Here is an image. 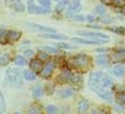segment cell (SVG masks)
Returning a JSON list of instances; mask_svg holds the SVG:
<instances>
[{
	"label": "cell",
	"instance_id": "obj_6",
	"mask_svg": "<svg viewBox=\"0 0 125 114\" xmlns=\"http://www.w3.org/2000/svg\"><path fill=\"white\" fill-rule=\"evenodd\" d=\"M72 41L78 44H89V45H93V44L107 43L109 40H106V38H103V40H84V38H80V37H73Z\"/></svg>",
	"mask_w": 125,
	"mask_h": 114
},
{
	"label": "cell",
	"instance_id": "obj_23",
	"mask_svg": "<svg viewBox=\"0 0 125 114\" xmlns=\"http://www.w3.org/2000/svg\"><path fill=\"white\" fill-rule=\"evenodd\" d=\"M58 47L59 49H63V50H73V49H77L74 45H71V44H68V43H58Z\"/></svg>",
	"mask_w": 125,
	"mask_h": 114
},
{
	"label": "cell",
	"instance_id": "obj_1",
	"mask_svg": "<svg viewBox=\"0 0 125 114\" xmlns=\"http://www.w3.org/2000/svg\"><path fill=\"white\" fill-rule=\"evenodd\" d=\"M23 77L24 72H21V70L18 68H10L7 70V78L14 85H21Z\"/></svg>",
	"mask_w": 125,
	"mask_h": 114
},
{
	"label": "cell",
	"instance_id": "obj_35",
	"mask_svg": "<svg viewBox=\"0 0 125 114\" xmlns=\"http://www.w3.org/2000/svg\"><path fill=\"white\" fill-rule=\"evenodd\" d=\"M28 113L29 114H38V113H41V110L38 107H31L28 110Z\"/></svg>",
	"mask_w": 125,
	"mask_h": 114
},
{
	"label": "cell",
	"instance_id": "obj_30",
	"mask_svg": "<svg viewBox=\"0 0 125 114\" xmlns=\"http://www.w3.org/2000/svg\"><path fill=\"white\" fill-rule=\"evenodd\" d=\"M116 98L118 102L123 103L125 105V91H119V93L116 94Z\"/></svg>",
	"mask_w": 125,
	"mask_h": 114
},
{
	"label": "cell",
	"instance_id": "obj_47",
	"mask_svg": "<svg viewBox=\"0 0 125 114\" xmlns=\"http://www.w3.org/2000/svg\"><path fill=\"white\" fill-rule=\"evenodd\" d=\"M55 1H59V0H55Z\"/></svg>",
	"mask_w": 125,
	"mask_h": 114
},
{
	"label": "cell",
	"instance_id": "obj_14",
	"mask_svg": "<svg viewBox=\"0 0 125 114\" xmlns=\"http://www.w3.org/2000/svg\"><path fill=\"white\" fill-rule=\"evenodd\" d=\"M113 85V80H112V78L109 76H107V75H104L102 78V81H100V86H102L103 88H106V87H109V86Z\"/></svg>",
	"mask_w": 125,
	"mask_h": 114
},
{
	"label": "cell",
	"instance_id": "obj_5",
	"mask_svg": "<svg viewBox=\"0 0 125 114\" xmlns=\"http://www.w3.org/2000/svg\"><path fill=\"white\" fill-rule=\"evenodd\" d=\"M25 26H26L27 28H29L31 31H34V32L55 33V29L52 28V27H46V26H43V25H38V24H31V23H27Z\"/></svg>",
	"mask_w": 125,
	"mask_h": 114
},
{
	"label": "cell",
	"instance_id": "obj_34",
	"mask_svg": "<svg viewBox=\"0 0 125 114\" xmlns=\"http://www.w3.org/2000/svg\"><path fill=\"white\" fill-rule=\"evenodd\" d=\"M96 11H97V14L100 15V16H105V12H106V11H105L104 6H97Z\"/></svg>",
	"mask_w": 125,
	"mask_h": 114
},
{
	"label": "cell",
	"instance_id": "obj_9",
	"mask_svg": "<svg viewBox=\"0 0 125 114\" xmlns=\"http://www.w3.org/2000/svg\"><path fill=\"white\" fill-rule=\"evenodd\" d=\"M31 69H32L34 72H41L43 70V66H42V60L40 59H36V60H32L31 61Z\"/></svg>",
	"mask_w": 125,
	"mask_h": 114
},
{
	"label": "cell",
	"instance_id": "obj_38",
	"mask_svg": "<svg viewBox=\"0 0 125 114\" xmlns=\"http://www.w3.org/2000/svg\"><path fill=\"white\" fill-rule=\"evenodd\" d=\"M38 58H40V60H42V61H46L47 59H49V56H47L46 53L41 52L40 54H38Z\"/></svg>",
	"mask_w": 125,
	"mask_h": 114
},
{
	"label": "cell",
	"instance_id": "obj_12",
	"mask_svg": "<svg viewBox=\"0 0 125 114\" xmlns=\"http://www.w3.org/2000/svg\"><path fill=\"white\" fill-rule=\"evenodd\" d=\"M59 78H60V80H62V81H70L71 78H72V73H71L70 70H68V69H64V70H62V72L60 73Z\"/></svg>",
	"mask_w": 125,
	"mask_h": 114
},
{
	"label": "cell",
	"instance_id": "obj_37",
	"mask_svg": "<svg viewBox=\"0 0 125 114\" xmlns=\"http://www.w3.org/2000/svg\"><path fill=\"white\" fill-rule=\"evenodd\" d=\"M112 31L118 33V34H123V35H125V27H118V28H114V29H112Z\"/></svg>",
	"mask_w": 125,
	"mask_h": 114
},
{
	"label": "cell",
	"instance_id": "obj_24",
	"mask_svg": "<svg viewBox=\"0 0 125 114\" xmlns=\"http://www.w3.org/2000/svg\"><path fill=\"white\" fill-rule=\"evenodd\" d=\"M14 62H15L16 64H17V66H25L27 61H26V59L23 58L21 56H17L16 58H15Z\"/></svg>",
	"mask_w": 125,
	"mask_h": 114
},
{
	"label": "cell",
	"instance_id": "obj_19",
	"mask_svg": "<svg viewBox=\"0 0 125 114\" xmlns=\"http://www.w3.org/2000/svg\"><path fill=\"white\" fill-rule=\"evenodd\" d=\"M42 37L45 38H55V40H67V36L61 35V34H54V33H49V34H44Z\"/></svg>",
	"mask_w": 125,
	"mask_h": 114
},
{
	"label": "cell",
	"instance_id": "obj_25",
	"mask_svg": "<svg viewBox=\"0 0 125 114\" xmlns=\"http://www.w3.org/2000/svg\"><path fill=\"white\" fill-rule=\"evenodd\" d=\"M12 8L17 12H23L24 10H25V7H24V5L21 2H15L14 5H12Z\"/></svg>",
	"mask_w": 125,
	"mask_h": 114
},
{
	"label": "cell",
	"instance_id": "obj_2",
	"mask_svg": "<svg viewBox=\"0 0 125 114\" xmlns=\"http://www.w3.org/2000/svg\"><path fill=\"white\" fill-rule=\"evenodd\" d=\"M27 9H28L29 14H42V15H46L49 12H51L50 7H43V6H35V3L32 0H29L27 3Z\"/></svg>",
	"mask_w": 125,
	"mask_h": 114
},
{
	"label": "cell",
	"instance_id": "obj_28",
	"mask_svg": "<svg viewBox=\"0 0 125 114\" xmlns=\"http://www.w3.org/2000/svg\"><path fill=\"white\" fill-rule=\"evenodd\" d=\"M41 49L43 51H45L46 53H52V54H55V53L58 52V50H56V49H54L53 46H42Z\"/></svg>",
	"mask_w": 125,
	"mask_h": 114
},
{
	"label": "cell",
	"instance_id": "obj_31",
	"mask_svg": "<svg viewBox=\"0 0 125 114\" xmlns=\"http://www.w3.org/2000/svg\"><path fill=\"white\" fill-rule=\"evenodd\" d=\"M6 110V105H5V98H3L2 94L0 91V113H3Z\"/></svg>",
	"mask_w": 125,
	"mask_h": 114
},
{
	"label": "cell",
	"instance_id": "obj_3",
	"mask_svg": "<svg viewBox=\"0 0 125 114\" xmlns=\"http://www.w3.org/2000/svg\"><path fill=\"white\" fill-rule=\"evenodd\" d=\"M70 62L74 68H86L89 64V58L84 54H79L74 57Z\"/></svg>",
	"mask_w": 125,
	"mask_h": 114
},
{
	"label": "cell",
	"instance_id": "obj_40",
	"mask_svg": "<svg viewBox=\"0 0 125 114\" xmlns=\"http://www.w3.org/2000/svg\"><path fill=\"white\" fill-rule=\"evenodd\" d=\"M46 89H47V93H49V95H50V94H52L53 91H54V86H53V85H51V87H50V86L47 85Z\"/></svg>",
	"mask_w": 125,
	"mask_h": 114
},
{
	"label": "cell",
	"instance_id": "obj_33",
	"mask_svg": "<svg viewBox=\"0 0 125 114\" xmlns=\"http://www.w3.org/2000/svg\"><path fill=\"white\" fill-rule=\"evenodd\" d=\"M37 2L43 7H51V0H37Z\"/></svg>",
	"mask_w": 125,
	"mask_h": 114
},
{
	"label": "cell",
	"instance_id": "obj_44",
	"mask_svg": "<svg viewBox=\"0 0 125 114\" xmlns=\"http://www.w3.org/2000/svg\"><path fill=\"white\" fill-rule=\"evenodd\" d=\"M86 19H87V21H89V22H94V21H95V18H94L93 16H90V15H88L87 17H86Z\"/></svg>",
	"mask_w": 125,
	"mask_h": 114
},
{
	"label": "cell",
	"instance_id": "obj_46",
	"mask_svg": "<svg viewBox=\"0 0 125 114\" xmlns=\"http://www.w3.org/2000/svg\"><path fill=\"white\" fill-rule=\"evenodd\" d=\"M121 11H122V14H123V15H125V5L122 7V10H121Z\"/></svg>",
	"mask_w": 125,
	"mask_h": 114
},
{
	"label": "cell",
	"instance_id": "obj_7",
	"mask_svg": "<svg viewBox=\"0 0 125 114\" xmlns=\"http://www.w3.org/2000/svg\"><path fill=\"white\" fill-rule=\"evenodd\" d=\"M54 68H55V63H54L53 61L49 62L45 67H43V70L41 71L42 77H43V78H47V77H50L51 75H52Z\"/></svg>",
	"mask_w": 125,
	"mask_h": 114
},
{
	"label": "cell",
	"instance_id": "obj_8",
	"mask_svg": "<svg viewBox=\"0 0 125 114\" xmlns=\"http://www.w3.org/2000/svg\"><path fill=\"white\" fill-rule=\"evenodd\" d=\"M78 35L81 36H93V37H99V38H106V40H109L107 35H105L103 33L99 32H84V31H79Z\"/></svg>",
	"mask_w": 125,
	"mask_h": 114
},
{
	"label": "cell",
	"instance_id": "obj_26",
	"mask_svg": "<svg viewBox=\"0 0 125 114\" xmlns=\"http://www.w3.org/2000/svg\"><path fill=\"white\" fill-rule=\"evenodd\" d=\"M70 81L72 82V84H74V85H80L82 81V78L79 75H72V78H71Z\"/></svg>",
	"mask_w": 125,
	"mask_h": 114
},
{
	"label": "cell",
	"instance_id": "obj_10",
	"mask_svg": "<svg viewBox=\"0 0 125 114\" xmlns=\"http://www.w3.org/2000/svg\"><path fill=\"white\" fill-rule=\"evenodd\" d=\"M97 64H99L100 67H107L109 64V58L106 54H102V56H98L96 59Z\"/></svg>",
	"mask_w": 125,
	"mask_h": 114
},
{
	"label": "cell",
	"instance_id": "obj_11",
	"mask_svg": "<svg viewBox=\"0 0 125 114\" xmlns=\"http://www.w3.org/2000/svg\"><path fill=\"white\" fill-rule=\"evenodd\" d=\"M88 108H89V103L84 100H81L78 103V105H77V111H78V113H84Z\"/></svg>",
	"mask_w": 125,
	"mask_h": 114
},
{
	"label": "cell",
	"instance_id": "obj_32",
	"mask_svg": "<svg viewBox=\"0 0 125 114\" xmlns=\"http://www.w3.org/2000/svg\"><path fill=\"white\" fill-rule=\"evenodd\" d=\"M46 112L47 113H51V114L58 113V108H56L54 105H47L46 106Z\"/></svg>",
	"mask_w": 125,
	"mask_h": 114
},
{
	"label": "cell",
	"instance_id": "obj_16",
	"mask_svg": "<svg viewBox=\"0 0 125 114\" xmlns=\"http://www.w3.org/2000/svg\"><path fill=\"white\" fill-rule=\"evenodd\" d=\"M43 94H44V91H43V88H42L40 85L35 86V87L32 89V96L35 97V98H38V97H41Z\"/></svg>",
	"mask_w": 125,
	"mask_h": 114
},
{
	"label": "cell",
	"instance_id": "obj_45",
	"mask_svg": "<svg viewBox=\"0 0 125 114\" xmlns=\"http://www.w3.org/2000/svg\"><path fill=\"white\" fill-rule=\"evenodd\" d=\"M97 50H98L99 52H107L108 49L107 47H100V49H97Z\"/></svg>",
	"mask_w": 125,
	"mask_h": 114
},
{
	"label": "cell",
	"instance_id": "obj_42",
	"mask_svg": "<svg viewBox=\"0 0 125 114\" xmlns=\"http://www.w3.org/2000/svg\"><path fill=\"white\" fill-rule=\"evenodd\" d=\"M114 0H102V2L105 3V5H112Z\"/></svg>",
	"mask_w": 125,
	"mask_h": 114
},
{
	"label": "cell",
	"instance_id": "obj_29",
	"mask_svg": "<svg viewBox=\"0 0 125 114\" xmlns=\"http://www.w3.org/2000/svg\"><path fill=\"white\" fill-rule=\"evenodd\" d=\"M6 38H8V32L5 31V29H1L0 31V41H1V43H5Z\"/></svg>",
	"mask_w": 125,
	"mask_h": 114
},
{
	"label": "cell",
	"instance_id": "obj_4",
	"mask_svg": "<svg viewBox=\"0 0 125 114\" xmlns=\"http://www.w3.org/2000/svg\"><path fill=\"white\" fill-rule=\"evenodd\" d=\"M104 76L103 72H99V71H96V72H93L89 77V87L91 89H97L99 85H100V81H102V78Z\"/></svg>",
	"mask_w": 125,
	"mask_h": 114
},
{
	"label": "cell",
	"instance_id": "obj_18",
	"mask_svg": "<svg viewBox=\"0 0 125 114\" xmlns=\"http://www.w3.org/2000/svg\"><path fill=\"white\" fill-rule=\"evenodd\" d=\"M81 9V3L74 0V1H71V3H69V10L70 11H79Z\"/></svg>",
	"mask_w": 125,
	"mask_h": 114
},
{
	"label": "cell",
	"instance_id": "obj_20",
	"mask_svg": "<svg viewBox=\"0 0 125 114\" xmlns=\"http://www.w3.org/2000/svg\"><path fill=\"white\" fill-rule=\"evenodd\" d=\"M73 95V91L71 88H64L60 91V96L63 97V98H68V97H71Z\"/></svg>",
	"mask_w": 125,
	"mask_h": 114
},
{
	"label": "cell",
	"instance_id": "obj_22",
	"mask_svg": "<svg viewBox=\"0 0 125 114\" xmlns=\"http://www.w3.org/2000/svg\"><path fill=\"white\" fill-rule=\"evenodd\" d=\"M69 2H70V0H61V1H59V3L56 5V10H58V11H62V10L68 6Z\"/></svg>",
	"mask_w": 125,
	"mask_h": 114
},
{
	"label": "cell",
	"instance_id": "obj_39",
	"mask_svg": "<svg viewBox=\"0 0 125 114\" xmlns=\"http://www.w3.org/2000/svg\"><path fill=\"white\" fill-rule=\"evenodd\" d=\"M23 54L25 57H32V56H34V51L33 50H26V51H24Z\"/></svg>",
	"mask_w": 125,
	"mask_h": 114
},
{
	"label": "cell",
	"instance_id": "obj_36",
	"mask_svg": "<svg viewBox=\"0 0 125 114\" xmlns=\"http://www.w3.org/2000/svg\"><path fill=\"white\" fill-rule=\"evenodd\" d=\"M114 5L116 7H123L125 5V0H114Z\"/></svg>",
	"mask_w": 125,
	"mask_h": 114
},
{
	"label": "cell",
	"instance_id": "obj_43",
	"mask_svg": "<svg viewBox=\"0 0 125 114\" xmlns=\"http://www.w3.org/2000/svg\"><path fill=\"white\" fill-rule=\"evenodd\" d=\"M74 19H76V21H79V22H82V21H84V17L83 16H76V17H74Z\"/></svg>",
	"mask_w": 125,
	"mask_h": 114
},
{
	"label": "cell",
	"instance_id": "obj_41",
	"mask_svg": "<svg viewBox=\"0 0 125 114\" xmlns=\"http://www.w3.org/2000/svg\"><path fill=\"white\" fill-rule=\"evenodd\" d=\"M102 21H103V23L108 24V23H111V22H112V19L109 17H105V16H104V17L102 18Z\"/></svg>",
	"mask_w": 125,
	"mask_h": 114
},
{
	"label": "cell",
	"instance_id": "obj_13",
	"mask_svg": "<svg viewBox=\"0 0 125 114\" xmlns=\"http://www.w3.org/2000/svg\"><path fill=\"white\" fill-rule=\"evenodd\" d=\"M21 33L18 32V31H9L8 38H7V40H9V41H11V42H15V41H18V40L21 38Z\"/></svg>",
	"mask_w": 125,
	"mask_h": 114
},
{
	"label": "cell",
	"instance_id": "obj_21",
	"mask_svg": "<svg viewBox=\"0 0 125 114\" xmlns=\"http://www.w3.org/2000/svg\"><path fill=\"white\" fill-rule=\"evenodd\" d=\"M24 78L26 79V80L32 81V80L36 79V76H35V72H33L32 70H25L24 71Z\"/></svg>",
	"mask_w": 125,
	"mask_h": 114
},
{
	"label": "cell",
	"instance_id": "obj_15",
	"mask_svg": "<svg viewBox=\"0 0 125 114\" xmlns=\"http://www.w3.org/2000/svg\"><path fill=\"white\" fill-rule=\"evenodd\" d=\"M97 94L100 98H103L104 101H107V102H111L112 100V93L108 91H97Z\"/></svg>",
	"mask_w": 125,
	"mask_h": 114
},
{
	"label": "cell",
	"instance_id": "obj_17",
	"mask_svg": "<svg viewBox=\"0 0 125 114\" xmlns=\"http://www.w3.org/2000/svg\"><path fill=\"white\" fill-rule=\"evenodd\" d=\"M112 71H113V73L116 77H122L125 75V67H123V66H116V67L113 68Z\"/></svg>",
	"mask_w": 125,
	"mask_h": 114
},
{
	"label": "cell",
	"instance_id": "obj_27",
	"mask_svg": "<svg viewBox=\"0 0 125 114\" xmlns=\"http://www.w3.org/2000/svg\"><path fill=\"white\" fill-rule=\"evenodd\" d=\"M9 62V56L7 53L2 54V56H0V66H5Z\"/></svg>",
	"mask_w": 125,
	"mask_h": 114
}]
</instances>
